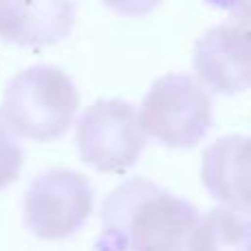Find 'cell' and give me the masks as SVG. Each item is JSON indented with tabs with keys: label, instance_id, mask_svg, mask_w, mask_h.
<instances>
[{
	"label": "cell",
	"instance_id": "obj_11",
	"mask_svg": "<svg viewBox=\"0 0 251 251\" xmlns=\"http://www.w3.org/2000/svg\"><path fill=\"white\" fill-rule=\"evenodd\" d=\"M108 9L122 13V16H146L161 0H101Z\"/></svg>",
	"mask_w": 251,
	"mask_h": 251
},
{
	"label": "cell",
	"instance_id": "obj_6",
	"mask_svg": "<svg viewBox=\"0 0 251 251\" xmlns=\"http://www.w3.org/2000/svg\"><path fill=\"white\" fill-rule=\"evenodd\" d=\"M194 71L214 93L236 95L251 88V26L225 22L212 26L194 49Z\"/></svg>",
	"mask_w": 251,
	"mask_h": 251
},
{
	"label": "cell",
	"instance_id": "obj_1",
	"mask_svg": "<svg viewBox=\"0 0 251 251\" xmlns=\"http://www.w3.org/2000/svg\"><path fill=\"white\" fill-rule=\"evenodd\" d=\"M201 212L146 178H130L106 199L95 251H196Z\"/></svg>",
	"mask_w": 251,
	"mask_h": 251
},
{
	"label": "cell",
	"instance_id": "obj_7",
	"mask_svg": "<svg viewBox=\"0 0 251 251\" xmlns=\"http://www.w3.org/2000/svg\"><path fill=\"white\" fill-rule=\"evenodd\" d=\"M73 0H0V40L16 47H51L69 38Z\"/></svg>",
	"mask_w": 251,
	"mask_h": 251
},
{
	"label": "cell",
	"instance_id": "obj_2",
	"mask_svg": "<svg viewBox=\"0 0 251 251\" xmlns=\"http://www.w3.org/2000/svg\"><path fill=\"white\" fill-rule=\"evenodd\" d=\"M79 95L71 77L55 66H33L9 82L2 117L16 134L33 141H53L73 124Z\"/></svg>",
	"mask_w": 251,
	"mask_h": 251
},
{
	"label": "cell",
	"instance_id": "obj_3",
	"mask_svg": "<svg viewBox=\"0 0 251 251\" xmlns=\"http://www.w3.org/2000/svg\"><path fill=\"white\" fill-rule=\"evenodd\" d=\"M139 122L163 146L192 148L212 128V100L192 75L170 73L150 86Z\"/></svg>",
	"mask_w": 251,
	"mask_h": 251
},
{
	"label": "cell",
	"instance_id": "obj_4",
	"mask_svg": "<svg viewBox=\"0 0 251 251\" xmlns=\"http://www.w3.org/2000/svg\"><path fill=\"white\" fill-rule=\"evenodd\" d=\"M75 143L79 159L97 172H126L139 161L146 130L128 101L101 100L82 115Z\"/></svg>",
	"mask_w": 251,
	"mask_h": 251
},
{
	"label": "cell",
	"instance_id": "obj_12",
	"mask_svg": "<svg viewBox=\"0 0 251 251\" xmlns=\"http://www.w3.org/2000/svg\"><path fill=\"white\" fill-rule=\"evenodd\" d=\"M205 2L227 11L240 25L251 26V0H205Z\"/></svg>",
	"mask_w": 251,
	"mask_h": 251
},
{
	"label": "cell",
	"instance_id": "obj_9",
	"mask_svg": "<svg viewBox=\"0 0 251 251\" xmlns=\"http://www.w3.org/2000/svg\"><path fill=\"white\" fill-rule=\"evenodd\" d=\"M196 251H251V218L227 207L201 216Z\"/></svg>",
	"mask_w": 251,
	"mask_h": 251
},
{
	"label": "cell",
	"instance_id": "obj_5",
	"mask_svg": "<svg viewBox=\"0 0 251 251\" xmlns=\"http://www.w3.org/2000/svg\"><path fill=\"white\" fill-rule=\"evenodd\" d=\"M25 227L42 240L73 236L93 214V190L84 174L53 168L40 174L25 194Z\"/></svg>",
	"mask_w": 251,
	"mask_h": 251
},
{
	"label": "cell",
	"instance_id": "obj_8",
	"mask_svg": "<svg viewBox=\"0 0 251 251\" xmlns=\"http://www.w3.org/2000/svg\"><path fill=\"white\" fill-rule=\"evenodd\" d=\"M201 178L218 203L251 216V137L229 134L214 141L203 154Z\"/></svg>",
	"mask_w": 251,
	"mask_h": 251
},
{
	"label": "cell",
	"instance_id": "obj_10",
	"mask_svg": "<svg viewBox=\"0 0 251 251\" xmlns=\"http://www.w3.org/2000/svg\"><path fill=\"white\" fill-rule=\"evenodd\" d=\"M22 161H25V152L0 119V190H4L9 183L18 178L22 170Z\"/></svg>",
	"mask_w": 251,
	"mask_h": 251
}]
</instances>
